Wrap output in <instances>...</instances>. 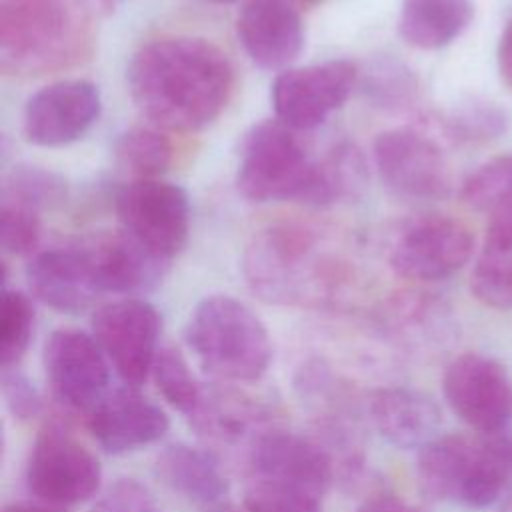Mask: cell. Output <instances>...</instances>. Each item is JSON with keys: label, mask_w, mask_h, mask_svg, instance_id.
<instances>
[{"label": "cell", "mask_w": 512, "mask_h": 512, "mask_svg": "<svg viewBox=\"0 0 512 512\" xmlns=\"http://www.w3.org/2000/svg\"><path fill=\"white\" fill-rule=\"evenodd\" d=\"M114 212L120 230L166 262L188 242L190 200L178 184L160 178L128 180L114 194Z\"/></svg>", "instance_id": "cell-8"}, {"label": "cell", "mask_w": 512, "mask_h": 512, "mask_svg": "<svg viewBox=\"0 0 512 512\" xmlns=\"http://www.w3.org/2000/svg\"><path fill=\"white\" fill-rule=\"evenodd\" d=\"M416 478L430 500L476 510L500 504L508 492L496 436L438 434L418 450Z\"/></svg>", "instance_id": "cell-5"}, {"label": "cell", "mask_w": 512, "mask_h": 512, "mask_svg": "<svg viewBox=\"0 0 512 512\" xmlns=\"http://www.w3.org/2000/svg\"><path fill=\"white\" fill-rule=\"evenodd\" d=\"M366 180L362 154L350 144L334 146L326 156L316 160L314 176L304 204L330 206L354 196Z\"/></svg>", "instance_id": "cell-28"}, {"label": "cell", "mask_w": 512, "mask_h": 512, "mask_svg": "<svg viewBox=\"0 0 512 512\" xmlns=\"http://www.w3.org/2000/svg\"><path fill=\"white\" fill-rule=\"evenodd\" d=\"M460 196L472 210L490 216L512 210V154L490 158L472 170L462 182Z\"/></svg>", "instance_id": "cell-32"}, {"label": "cell", "mask_w": 512, "mask_h": 512, "mask_svg": "<svg viewBox=\"0 0 512 512\" xmlns=\"http://www.w3.org/2000/svg\"><path fill=\"white\" fill-rule=\"evenodd\" d=\"M322 500L268 484L246 482L244 510L246 512H322Z\"/></svg>", "instance_id": "cell-36"}, {"label": "cell", "mask_w": 512, "mask_h": 512, "mask_svg": "<svg viewBox=\"0 0 512 512\" xmlns=\"http://www.w3.org/2000/svg\"><path fill=\"white\" fill-rule=\"evenodd\" d=\"M84 2L88 4V8H94L96 12H112L126 0H84Z\"/></svg>", "instance_id": "cell-43"}, {"label": "cell", "mask_w": 512, "mask_h": 512, "mask_svg": "<svg viewBox=\"0 0 512 512\" xmlns=\"http://www.w3.org/2000/svg\"><path fill=\"white\" fill-rule=\"evenodd\" d=\"M66 194L68 184L62 174L36 164H18L4 178L2 204L40 214L62 204Z\"/></svg>", "instance_id": "cell-31"}, {"label": "cell", "mask_w": 512, "mask_h": 512, "mask_svg": "<svg viewBox=\"0 0 512 512\" xmlns=\"http://www.w3.org/2000/svg\"><path fill=\"white\" fill-rule=\"evenodd\" d=\"M316 160L308 156L296 130L280 120L252 124L240 140L236 186L252 202L304 204Z\"/></svg>", "instance_id": "cell-6"}, {"label": "cell", "mask_w": 512, "mask_h": 512, "mask_svg": "<svg viewBox=\"0 0 512 512\" xmlns=\"http://www.w3.org/2000/svg\"><path fill=\"white\" fill-rule=\"evenodd\" d=\"M496 440H498V446H500V452H502L506 470H508V492H512V434H510V432L498 434ZM508 492H506V494H508Z\"/></svg>", "instance_id": "cell-42"}, {"label": "cell", "mask_w": 512, "mask_h": 512, "mask_svg": "<svg viewBox=\"0 0 512 512\" xmlns=\"http://www.w3.org/2000/svg\"><path fill=\"white\" fill-rule=\"evenodd\" d=\"M102 484L98 458L58 424H46L26 460V486L44 504L72 506L90 500Z\"/></svg>", "instance_id": "cell-11"}, {"label": "cell", "mask_w": 512, "mask_h": 512, "mask_svg": "<svg viewBox=\"0 0 512 512\" xmlns=\"http://www.w3.org/2000/svg\"><path fill=\"white\" fill-rule=\"evenodd\" d=\"M498 72L502 82L512 92V16L506 22L498 42Z\"/></svg>", "instance_id": "cell-40"}, {"label": "cell", "mask_w": 512, "mask_h": 512, "mask_svg": "<svg viewBox=\"0 0 512 512\" xmlns=\"http://www.w3.org/2000/svg\"><path fill=\"white\" fill-rule=\"evenodd\" d=\"M238 40L264 70H286L300 56L306 34L302 12L288 0H248L236 18Z\"/></svg>", "instance_id": "cell-18"}, {"label": "cell", "mask_w": 512, "mask_h": 512, "mask_svg": "<svg viewBox=\"0 0 512 512\" xmlns=\"http://www.w3.org/2000/svg\"><path fill=\"white\" fill-rule=\"evenodd\" d=\"M242 274L258 298L280 306H324L344 286L342 262L298 224H274L254 234Z\"/></svg>", "instance_id": "cell-2"}, {"label": "cell", "mask_w": 512, "mask_h": 512, "mask_svg": "<svg viewBox=\"0 0 512 512\" xmlns=\"http://www.w3.org/2000/svg\"><path fill=\"white\" fill-rule=\"evenodd\" d=\"M2 512H66L60 506L44 504V502H14L8 504Z\"/></svg>", "instance_id": "cell-41"}, {"label": "cell", "mask_w": 512, "mask_h": 512, "mask_svg": "<svg viewBox=\"0 0 512 512\" xmlns=\"http://www.w3.org/2000/svg\"><path fill=\"white\" fill-rule=\"evenodd\" d=\"M102 96L94 82L66 78L36 90L24 108V136L44 148L80 140L98 122Z\"/></svg>", "instance_id": "cell-16"}, {"label": "cell", "mask_w": 512, "mask_h": 512, "mask_svg": "<svg viewBox=\"0 0 512 512\" xmlns=\"http://www.w3.org/2000/svg\"><path fill=\"white\" fill-rule=\"evenodd\" d=\"M114 160L132 180L160 178L172 162V142L162 128L132 126L116 138Z\"/></svg>", "instance_id": "cell-29"}, {"label": "cell", "mask_w": 512, "mask_h": 512, "mask_svg": "<svg viewBox=\"0 0 512 512\" xmlns=\"http://www.w3.org/2000/svg\"><path fill=\"white\" fill-rule=\"evenodd\" d=\"M366 406L376 432L396 448L420 450L438 436L442 412L434 398L420 390L408 386L378 388Z\"/></svg>", "instance_id": "cell-21"}, {"label": "cell", "mask_w": 512, "mask_h": 512, "mask_svg": "<svg viewBox=\"0 0 512 512\" xmlns=\"http://www.w3.org/2000/svg\"><path fill=\"white\" fill-rule=\"evenodd\" d=\"M192 428L214 446H242L270 428V410L232 388H206L198 410L190 418Z\"/></svg>", "instance_id": "cell-23"}, {"label": "cell", "mask_w": 512, "mask_h": 512, "mask_svg": "<svg viewBox=\"0 0 512 512\" xmlns=\"http://www.w3.org/2000/svg\"><path fill=\"white\" fill-rule=\"evenodd\" d=\"M432 124L440 134V140L450 144H478L504 134L508 114L492 100L470 96L450 110L436 114Z\"/></svg>", "instance_id": "cell-27"}, {"label": "cell", "mask_w": 512, "mask_h": 512, "mask_svg": "<svg viewBox=\"0 0 512 512\" xmlns=\"http://www.w3.org/2000/svg\"><path fill=\"white\" fill-rule=\"evenodd\" d=\"M90 512H164L154 494L134 478L114 482L90 508Z\"/></svg>", "instance_id": "cell-37"}, {"label": "cell", "mask_w": 512, "mask_h": 512, "mask_svg": "<svg viewBox=\"0 0 512 512\" xmlns=\"http://www.w3.org/2000/svg\"><path fill=\"white\" fill-rule=\"evenodd\" d=\"M42 364L54 400L70 412L88 414L110 392V362L88 332L54 330L46 338Z\"/></svg>", "instance_id": "cell-15"}, {"label": "cell", "mask_w": 512, "mask_h": 512, "mask_svg": "<svg viewBox=\"0 0 512 512\" xmlns=\"http://www.w3.org/2000/svg\"><path fill=\"white\" fill-rule=\"evenodd\" d=\"M358 86V66L350 60L286 68L270 86L274 118L296 132L314 130L344 106Z\"/></svg>", "instance_id": "cell-13"}, {"label": "cell", "mask_w": 512, "mask_h": 512, "mask_svg": "<svg viewBox=\"0 0 512 512\" xmlns=\"http://www.w3.org/2000/svg\"><path fill=\"white\" fill-rule=\"evenodd\" d=\"M386 324L396 344L416 356L440 354L458 338L450 306L426 292H410L396 298L390 304Z\"/></svg>", "instance_id": "cell-22"}, {"label": "cell", "mask_w": 512, "mask_h": 512, "mask_svg": "<svg viewBox=\"0 0 512 512\" xmlns=\"http://www.w3.org/2000/svg\"><path fill=\"white\" fill-rule=\"evenodd\" d=\"M92 336L120 380L130 388H140L152 374L160 350V314L144 298L126 296L94 312Z\"/></svg>", "instance_id": "cell-14"}, {"label": "cell", "mask_w": 512, "mask_h": 512, "mask_svg": "<svg viewBox=\"0 0 512 512\" xmlns=\"http://www.w3.org/2000/svg\"><path fill=\"white\" fill-rule=\"evenodd\" d=\"M442 394L450 410L476 434L510 432L512 378L496 358L480 352L458 354L444 368Z\"/></svg>", "instance_id": "cell-10"}, {"label": "cell", "mask_w": 512, "mask_h": 512, "mask_svg": "<svg viewBox=\"0 0 512 512\" xmlns=\"http://www.w3.org/2000/svg\"><path fill=\"white\" fill-rule=\"evenodd\" d=\"M126 86L152 126L196 132L226 108L234 70L216 44L194 36H168L150 40L132 54Z\"/></svg>", "instance_id": "cell-1"}, {"label": "cell", "mask_w": 512, "mask_h": 512, "mask_svg": "<svg viewBox=\"0 0 512 512\" xmlns=\"http://www.w3.org/2000/svg\"><path fill=\"white\" fill-rule=\"evenodd\" d=\"M204 2H210V4H230V2H236V0H204Z\"/></svg>", "instance_id": "cell-47"}, {"label": "cell", "mask_w": 512, "mask_h": 512, "mask_svg": "<svg viewBox=\"0 0 512 512\" xmlns=\"http://www.w3.org/2000/svg\"><path fill=\"white\" fill-rule=\"evenodd\" d=\"M34 332V306L20 290H2L0 304V364L18 366Z\"/></svg>", "instance_id": "cell-34"}, {"label": "cell", "mask_w": 512, "mask_h": 512, "mask_svg": "<svg viewBox=\"0 0 512 512\" xmlns=\"http://www.w3.org/2000/svg\"><path fill=\"white\" fill-rule=\"evenodd\" d=\"M156 474L172 492L208 508L224 504L230 492L220 458L208 448L184 442L170 444L158 454Z\"/></svg>", "instance_id": "cell-24"}, {"label": "cell", "mask_w": 512, "mask_h": 512, "mask_svg": "<svg viewBox=\"0 0 512 512\" xmlns=\"http://www.w3.org/2000/svg\"><path fill=\"white\" fill-rule=\"evenodd\" d=\"M86 426L108 454H126L158 442L170 428L166 412L138 392L118 388L86 414Z\"/></svg>", "instance_id": "cell-19"}, {"label": "cell", "mask_w": 512, "mask_h": 512, "mask_svg": "<svg viewBox=\"0 0 512 512\" xmlns=\"http://www.w3.org/2000/svg\"><path fill=\"white\" fill-rule=\"evenodd\" d=\"M0 242L4 252L12 256L36 254L40 242V214L26 208L2 204Z\"/></svg>", "instance_id": "cell-35"}, {"label": "cell", "mask_w": 512, "mask_h": 512, "mask_svg": "<svg viewBox=\"0 0 512 512\" xmlns=\"http://www.w3.org/2000/svg\"><path fill=\"white\" fill-rule=\"evenodd\" d=\"M200 368L218 382L260 380L272 362V340L260 316L228 294L202 298L184 330Z\"/></svg>", "instance_id": "cell-4"}, {"label": "cell", "mask_w": 512, "mask_h": 512, "mask_svg": "<svg viewBox=\"0 0 512 512\" xmlns=\"http://www.w3.org/2000/svg\"><path fill=\"white\" fill-rule=\"evenodd\" d=\"M470 290L488 308L512 310V210L492 216L474 258Z\"/></svg>", "instance_id": "cell-26"}, {"label": "cell", "mask_w": 512, "mask_h": 512, "mask_svg": "<svg viewBox=\"0 0 512 512\" xmlns=\"http://www.w3.org/2000/svg\"><path fill=\"white\" fill-rule=\"evenodd\" d=\"M374 168L382 184L408 200H442L452 190V172L442 144L414 128L384 130L372 144Z\"/></svg>", "instance_id": "cell-12"}, {"label": "cell", "mask_w": 512, "mask_h": 512, "mask_svg": "<svg viewBox=\"0 0 512 512\" xmlns=\"http://www.w3.org/2000/svg\"><path fill=\"white\" fill-rule=\"evenodd\" d=\"M358 86L364 96L382 110L410 108L420 88L414 70L392 56H380L364 70L358 68Z\"/></svg>", "instance_id": "cell-30"}, {"label": "cell", "mask_w": 512, "mask_h": 512, "mask_svg": "<svg viewBox=\"0 0 512 512\" xmlns=\"http://www.w3.org/2000/svg\"><path fill=\"white\" fill-rule=\"evenodd\" d=\"M92 50L88 4L80 0H0V68L40 76Z\"/></svg>", "instance_id": "cell-3"}, {"label": "cell", "mask_w": 512, "mask_h": 512, "mask_svg": "<svg viewBox=\"0 0 512 512\" xmlns=\"http://www.w3.org/2000/svg\"><path fill=\"white\" fill-rule=\"evenodd\" d=\"M288 2L302 12V10H310V8L318 6V4H322L324 0H288Z\"/></svg>", "instance_id": "cell-44"}, {"label": "cell", "mask_w": 512, "mask_h": 512, "mask_svg": "<svg viewBox=\"0 0 512 512\" xmlns=\"http://www.w3.org/2000/svg\"><path fill=\"white\" fill-rule=\"evenodd\" d=\"M246 480L324 498L336 478L328 450L314 438L278 424L260 432L244 452Z\"/></svg>", "instance_id": "cell-7"}, {"label": "cell", "mask_w": 512, "mask_h": 512, "mask_svg": "<svg viewBox=\"0 0 512 512\" xmlns=\"http://www.w3.org/2000/svg\"><path fill=\"white\" fill-rule=\"evenodd\" d=\"M474 254L470 228L446 214H420L390 238V268L412 282H440L462 270Z\"/></svg>", "instance_id": "cell-9"}, {"label": "cell", "mask_w": 512, "mask_h": 512, "mask_svg": "<svg viewBox=\"0 0 512 512\" xmlns=\"http://www.w3.org/2000/svg\"><path fill=\"white\" fill-rule=\"evenodd\" d=\"M26 280L42 304L64 314L84 312L102 294L84 240L32 254Z\"/></svg>", "instance_id": "cell-17"}, {"label": "cell", "mask_w": 512, "mask_h": 512, "mask_svg": "<svg viewBox=\"0 0 512 512\" xmlns=\"http://www.w3.org/2000/svg\"><path fill=\"white\" fill-rule=\"evenodd\" d=\"M2 394L8 410L18 420H32L42 412V396L34 382L18 368H2Z\"/></svg>", "instance_id": "cell-38"}, {"label": "cell", "mask_w": 512, "mask_h": 512, "mask_svg": "<svg viewBox=\"0 0 512 512\" xmlns=\"http://www.w3.org/2000/svg\"><path fill=\"white\" fill-rule=\"evenodd\" d=\"M472 20V0H402L398 34L412 48L440 50L458 40Z\"/></svg>", "instance_id": "cell-25"}, {"label": "cell", "mask_w": 512, "mask_h": 512, "mask_svg": "<svg viewBox=\"0 0 512 512\" xmlns=\"http://www.w3.org/2000/svg\"><path fill=\"white\" fill-rule=\"evenodd\" d=\"M356 512H426L420 506L408 504L394 494H376L368 498Z\"/></svg>", "instance_id": "cell-39"}, {"label": "cell", "mask_w": 512, "mask_h": 512, "mask_svg": "<svg viewBox=\"0 0 512 512\" xmlns=\"http://www.w3.org/2000/svg\"><path fill=\"white\" fill-rule=\"evenodd\" d=\"M152 376L164 400L190 420L206 388L196 380L184 354L174 346H162L154 360Z\"/></svg>", "instance_id": "cell-33"}, {"label": "cell", "mask_w": 512, "mask_h": 512, "mask_svg": "<svg viewBox=\"0 0 512 512\" xmlns=\"http://www.w3.org/2000/svg\"><path fill=\"white\" fill-rule=\"evenodd\" d=\"M102 294L140 296L154 290L166 276L170 262L156 256L124 230L84 240Z\"/></svg>", "instance_id": "cell-20"}, {"label": "cell", "mask_w": 512, "mask_h": 512, "mask_svg": "<svg viewBox=\"0 0 512 512\" xmlns=\"http://www.w3.org/2000/svg\"><path fill=\"white\" fill-rule=\"evenodd\" d=\"M208 512H238V510L234 506H230V504H218V506L210 508Z\"/></svg>", "instance_id": "cell-46"}, {"label": "cell", "mask_w": 512, "mask_h": 512, "mask_svg": "<svg viewBox=\"0 0 512 512\" xmlns=\"http://www.w3.org/2000/svg\"><path fill=\"white\" fill-rule=\"evenodd\" d=\"M496 512H512V492H508V494L500 500Z\"/></svg>", "instance_id": "cell-45"}]
</instances>
